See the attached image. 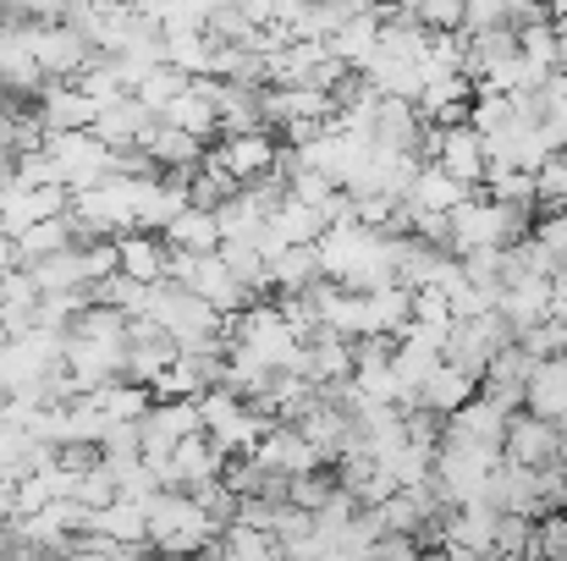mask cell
<instances>
[{"instance_id": "1", "label": "cell", "mask_w": 567, "mask_h": 561, "mask_svg": "<svg viewBox=\"0 0 567 561\" xmlns=\"http://www.w3.org/2000/svg\"><path fill=\"white\" fill-rule=\"evenodd\" d=\"M144 512H150V546L161 557H198L204 546L220 540V523L193 501L188 490H161V496L144 501Z\"/></svg>"}, {"instance_id": "2", "label": "cell", "mask_w": 567, "mask_h": 561, "mask_svg": "<svg viewBox=\"0 0 567 561\" xmlns=\"http://www.w3.org/2000/svg\"><path fill=\"white\" fill-rule=\"evenodd\" d=\"M513 342V331H507V320L491 309V314H474V320H452V331H446V342H441V364H452V370H463L468 380H480L485 364L502 353Z\"/></svg>"}, {"instance_id": "3", "label": "cell", "mask_w": 567, "mask_h": 561, "mask_svg": "<svg viewBox=\"0 0 567 561\" xmlns=\"http://www.w3.org/2000/svg\"><path fill=\"white\" fill-rule=\"evenodd\" d=\"M28 50H33L44 83H72L94 61V44L72 22H28Z\"/></svg>"}, {"instance_id": "4", "label": "cell", "mask_w": 567, "mask_h": 561, "mask_svg": "<svg viewBox=\"0 0 567 561\" xmlns=\"http://www.w3.org/2000/svg\"><path fill=\"white\" fill-rule=\"evenodd\" d=\"M502 457L518 468H557L567 457V435L557 424L535 418V413H507V435H502Z\"/></svg>"}, {"instance_id": "5", "label": "cell", "mask_w": 567, "mask_h": 561, "mask_svg": "<svg viewBox=\"0 0 567 561\" xmlns=\"http://www.w3.org/2000/svg\"><path fill=\"white\" fill-rule=\"evenodd\" d=\"M39 149L55 160L61 187H89V183H100V177H111V149L94 133H44Z\"/></svg>"}, {"instance_id": "6", "label": "cell", "mask_w": 567, "mask_h": 561, "mask_svg": "<svg viewBox=\"0 0 567 561\" xmlns=\"http://www.w3.org/2000/svg\"><path fill=\"white\" fill-rule=\"evenodd\" d=\"M188 435H204L193 396H183V402H150V413L138 418V446H144V463H155V468H161V463L172 457V446L188 440Z\"/></svg>"}, {"instance_id": "7", "label": "cell", "mask_w": 567, "mask_h": 561, "mask_svg": "<svg viewBox=\"0 0 567 561\" xmlns=\"http://www.w3.org/2000/svg\"><path fill=\"white\" fill-rule=\"evenodd\" d=\"M276 149H281V144H276V133H270V127H254V133H226L204 160H209V166H220L231 183L243 187V183H254V177H265V172L276 166Z\"/></svg>"}, {"instance_id": "8", "label": "cell", "mask_w": 567, "mask_h": 561, "mask_svg": "<svg viewBox=\"0 0 567 561\" xmlns=\"http://www.w3.org/2000/svg\"><path fill=\"white\" fill-rule=\"evenodd\" d=\"M50 215H66V187H22L11 172L0 177V231L17 237L22 226H39Z\"/></svg>"}, {"instance_id": "9", "label": "cell", "mask_w": 567, "mask_h": 561, "mask_svg": "<svg viewBox=\"0 0 567 561\" xmlns=\"http://www.w3.org/2000/svg\"><path fill=\"white\" fill-rule=\"evenodd\" d=\"M535 353L529 347H518V342H507L491 364H485V374H480V391H485V402H496L502 413H518L524 407V385H529V374H535Z\"/></svg>"}, {"instance_id": "10", "label": "cell", "mask_w": 567, "mask_h": 561, "mask_svg": "<svg viewBox=\"0 0 567 561\" xmlns=\"http://www.w3.org/2000/svg\"><path fill=\"white\" fill-rule=\"evenodd\" d=\"M94 100L78 89V83H44L39 94H33V116H39V127L44 133H89L94 127Z\"/></svg>"}, {"instance_id": "11", "label": "cell", "mask_w": 567, "mask_h": 561, "mask_svg": "<svg viewBox=\"0 0 567 561\" xmlns=\"http://www.w3.org/2000/svg\"><path fill=\"white\" fill-rule=\"evenodd\" d=\"M220 468H226V457L215 451V440H209V435H188V440H177L172 457L161 463V479H166V490H198V485L220 479Z\"/></svg>"}, {"instance_id": "12", "label": "cell", "mask_w": 567, "mask_h": 561, "mask_svg": "<svg viewBox=\"0 0 567 561\" xmlns=\"http://www.w3.org/2000/svg\"><path fill=\"white\" fill-rule=\"evenodd\" d=\"M254 463H265L270 474H287V479L326 468V463H320V451L298 435V424H270V429H265V440L254 446Z\"/></svg>"}, {"instance_id": "13", "label": "cell", "mask_w": 567, "mask_h": 561, "mask_svg": "<svg viewBox=\"0 0 567 561\" xmlns=\"http://www.w3.org/2000/svg\"><path fill=\"white\" fill-rule=\"evenodd\" d=\"M161 116H150L133 94H122V100H105L100 111H94V138L105 144V149H133V144H144V133L155 127Z\"/></svg>"}, {"instance_id": "14", "label": "cell", "mask_w": 567, "mask_h": 561, "mask_svg": "<svg viewBox=\"0 0 567 561\" xmlns=\"http://www.w3.org/2000/svg\"><path fill=\"white\" fill-rule=\"evenodd\" d=\"M524 413L557 424L567 435V359H540L529 385H524Z\"/></svg>"}, {"instance_id": "15", "label": "cell", "mask_w": 567, "mask_h": 561, "mask_svg": "<svg viewBox=\"0 0 567 561\" xmlns=\"http://www.w3.org/2000/svg\"><path fill=\"white\" fill-rule=\"evenodd\" d=\"M441 429H446V435H457V440H474V446H496V451H502L507 413H502L496 402H485V396H468L457 413H446V418H441Z\"/></svg>"}, {"instance_id": "16", "label": "cell", "mask_w": 567, "mask_h": 561, "mask_svg": "<svg viewBox=\"0 0 567 561\" xmlns=\"http://www.w3.org/2000/svg\"><path fill=\"white\" fill-rule=\"evenodd\" d=\"M89 534L94 540H111V546H144L150 540V512H144V501L116 496L111 507L89 512Z\"/></svg>"}, {"instance_id": "17", "label": "cell", "mask_w": 567, "mask_h": 561, "mask_svg": "<svg viewBox=\"0 0 567 561\" xmlns=\"http://www.w3.org/2000/svg\"><path fill=\"white\" fill-rule=\"evenodd\" d=\"M370 144L396 149V155H419V149H424V122H419V111H413L408 100H380Z\"/></svg>"}, {"instance_id": "18", "label": "cell", "mask_w": 567, "mask_h": 561, "mask_svg": "<svg viewBox=\"0 0 567 561\" xmlns=\"http://www.w3.org/2000/svg\"><path fill=\"white\" fill-rule=\"evenodd\" d=\"M111 242H116V270H122V276H133V281H144V287L166 281V242H161V237H150V231H122V237H111Z\"/></svg>"}, {"instance_id": "19", "label": "cell", "mask_w": 567, "mask_h": 561, "mask_svg": "<svg viewBox=\"0 0 567 561\" xmlns=\"http://www.w3.org/2000/svg\"><path fill=\"white\" fill-rule=\"evenodd\" d=\"M315 281H320V253H315V242L281 248L276 259H265V287H276L281 298H298V292H309Z\"/></svg>"}, {"instance_id": "20", "label": "cell", "mask_w": 567, "mask_h": 561, "mask_svg": "<svg viewBox=\"0 0 567 561\" xmlns=\"http://www.w3.org/2000/svg\"><path fill=\"white\" fill-rule=\"evenodd\" d=\"M265 231L281 242V248H303V242H320V231H326V220H320V209L315 204H298L292 193L270 209V220H265Z\"/></svg>"}, {"instance_id": "21", "label": "cell", "mask_w": 567, "mask_h": 561, "mask_svg": "<svg viewBox=\"0 0 567 561\" xmlns=\"http://www.w3.org/2000/svg\"><path fill=\"white\" fill-rule=\"evenodd\" d=\"M468 193H474V187L452 183V177H446L441 166H430V160H424V166H419V177H413V183H408V193H402V204H408V209H430V215H446V209H457V204H463Z\"/></svg>"}, {"instance_id": "22", "label": "cell", "mask_w": 567, "mask_h": 561, "mask_svg": "<svg viewBox=\"0 0 567 561\" xmlns=\"http://www.w3.org/2000/svg\"><path fill=\"white\" fill-rule=\"evenodd\" d=\"M138 149L155 160V172H193V166L204 160V144L188 138V133H177V127H166V122H155Z\"/></svg>"}, {"instance_id": "23", "label": "cell", "mask_w": 567, "mask_h": 561, "mask_svg": "<svg viewBox=\"0 0 567 561\" xmlns=\"http://www.w3.org/2000/svg\"><path fill=\"white\" fill-rule=\"evenodd\" d=\"M161 44H166V66H177L183 77H209L215 39L204 28H161Z\"/></svg>"}, {"instance_id": "24", "label": "cell", "mask_w": 567, "mask_h": 561, "mask_svg": "<svg viewBox=\"0 0 567 561\" xmlns=\"http://www.w3.org/2000/svg\"><path fill=\"white\" fill-rule=\"evenodd\" d=\"M22 270L33 276L39 292H72V287H89L83 242H72V248H61V253H44V259H33V264H22ZM89 292H94V287H89Z\"/></svg>"}, {"instance_id": "25", "label": "cell", "mask_w": 567, "mask_h": 561, "mask_svg": "<svg viewBox=\"0 0 567 561\" xmlns=\"http://www.w3.org/2000/svg\"><path fill=\"white\" fill-rule=\"evenodd\" d=\"M326 44H331V55H337L348 72H364V66H370V55H375V44H380V11L375 17H348Z\"/></svg>"}, {"instance_id": "26", "label": "cell", "mask_w": 567, "mask_h": 561, "mask_svg": "<svg viewBox=\"0 0 567 561\" xmlns=\"http://www.w3.org/2000/svg\"><path fill=\"white\" fill-rule=\"evenodd\" d=\"M161 122H166V127H177V133H188V138H198V144L220 133V116H215V105H209V100L193 89V77H188V89H183V94H177V100L161 111Z\"/></svg>"}, {"instance_id": "27", "label": "cell", "mask_w": 567, "mask_h": 561, "mask_svg": "<svg viewBox=\"0 0 567 561\" xmlns=\"http://www.w3.org/2000/svg\"><path fill=\"white\" fill-rule=\"evenodd\" d=\"M78 242V231H72V220L66 215H50V220H39V226H22L17 237H11V248H17V264H33V259H44V253H61V248H72Z\"/></svg>"}, {"instance_id": "28", "label": "cell", "mask_w": 567, "mask_h": 561, "mask_svg": "<svg viewBox=\"0 0 567 561\" xmlns=\"http://www.w3.org/2000/svg\"><path fill=\"white\" fill-rule=\"evenodd\" d=\"M161 242L166 248H183V253H215L220 248V226H215V215L209 209H183L166 231H161Z\"/></svg>"}, {"instance_id": "29", "label": "cell", "mask_w": 567, "mask_h": 561, "mask_svg": "<svg viewBox=\"0 0 567 561\" xmlns=\"http://www.w3.org/2000/svg\"><path fill=\"white\" fill-rule=\"evenodd\" d=\"M474 385H480V380H468L463 370L441 364V370L419 385V407H430V413H441V418H446V413H457V407L474 396Z\"/></svg>"}, {"instance_id": "30", "label": "cell", "mask_w": 567, "mask_h": 561, "mask_svg": "<svg viewBox=\"0 0 567 561\" xmlns=\"http://www.w3.org/2000/svg\"><path fill=\"white\" fill-rule=\"evenodd\" d=\"M364 303H370V331H375V336H402V325L413 320V292L396 287V281L364 292Z\"/></svg>"}, {"instance_id": "31", "label": "cell", "mask_w": 567, "mask_h": 561, "mask_svg": "<svg viewBox=\"0 0 567 561\" xmlns=\"http://www.w3.org/2000/svg\"><path fill=\"white\" fill-rule=\"evenodd\" d=\"M518 50L524 61H535L540 72H557L563 66V33L551 17H535V22H518Z\"/></svg>"}, {"instance_id": "32", "label": "cell", "mask_w": 567, "mask_h": 561, "mask_svg": "<svg viewBox=\"0 0 567 561\" xmlns=\"http://www.w3.org/2000/svg\"><path fill=\"white\" fill-rule=\"evenodd\" d=\"M183 89H188V77H183L177 66H166V61H161V66H155V72H150L138 89H133V100H138L150 116H161V111H166V105H172Z\"/></svg>"}, {"instance_id": "33", "label": "cell", "mask_w": 567, "mask_h": 561, "mask_svg": "<svg viewBox=\"0 0 567 561\" xmlns=\"http://www.w3.org/2000/svg\"><path fill=\"white\" fill-rule=\"evenodd\" d=\"M144 298H150V287L144 281H133V276H105L100 287H94V303H105V309H116V314H127V320H138L144 314Z\"/></svg>"}, {"instance_id": "34", "label": "cell", "mask_w": 567, "mask_h": 561, "mask_svg": "<svg viewBox=\"0 0 567 561\" xmlns=\"http://www.w3.org/2000/svg\"><path fill=\"white\" fill-rule=\"evenodd\" d=\"M535 209H567V160L563 155H551V160H540L535 166Z\"/></svg>"}, {"instance_id": "35", "label": "cell", "mask_w": 567, "mask_h": 561, "mask_svg": "<svg viewBox=\"0 0 567 561\" xmlns=\"http://www.w3.org/2000/svg\"><path fill=\"white\" fill-rule=\"evenodd\" d=\"M529 551H535V523L529 518H513V512H496L491 557H529Z\"/></svg>"}, {"instance_id": "36", "label": "cell", "mask_w": 567, "mask_h": 561, "mask_svg": "<svg viewBox=\"0 0 567 561\" xmlns=\"http://www.w3.org/2000/svg\"><path fill=\"white\" fill-rule=\"evenodd\" d=\"M215 253L226 259V270H231L248 292H259V287H265V259H259V248H254V242H220Z\"/></svg>"}, {"instance_id": "37", "label": "cell", "mask_w": 567, "mask_h": 561, "mask_svg": "<svg viewBox=\"0 0 567 561\" xmlns=\"http://www.w3.org/2000/svg\"><path fill=\"white\" fill-rule=\"evenodd\" d=\"M518 347H529L535 359H567V320H540L518 336Z\"/></svg>"}, {"instance_id": "38", "label": "cell", "mask_w": 567, "mask_h": 561, "mask_svg": "<svg viewBox=\"0 0 567 561\" xmlns=\"http://www.w3.org/2000/svg\"><path fill=\"white\" fill-rule=\"evenodd\" d=\"M419 28H430V33H457L463 28V17H468V0H419Z\"/></svg>"}, {"instance_id": "39", "label": "cell", "mask_w": 567, "mask_h": 561, "mask_svg": "<svg viewBox=\"0 0 567 561\" xmlns=\"http://www.w3.org/2000/svg\"><path fill=\"white\" fill-rule=\"evenodd\" d=\"M11 177H17L22 187H61L55 160H50L44 149H22V155H11Z\"/></svg>"}, {"instance_id": "40", "label": "cell", "mask_w": 567, "mask_h": 561, "mask_svg": "<svg viewBox=\"0 0 567 561\" xmlns=\"http://www.w3.org/2000/svg\"><path fill=\"white\" fill-rule=\"evenodd\" d=\"M413 557H419V540H408V534H380L364 561H413Z\"/></svg>"}, {"instance_id": "41", "label": "cell", "mask_w": 567, "mask_h": 561, "mask_svg": "<svg viewBox=\"0 0 567 561\" xmlns=\"http://www.w3.org/2000/svg\"><path fill=\"white\" fill-rule=\"evenodd\" d=\"M6 270H17V248H11V237L0 231V276H6Z\"/></svg>"}, {"instance_id": "42", "label": "cell", "mask_w": 567, "mask_h": 561, "mask_svg": "<svg viewBox=\"0 0 567 561\" xmlns=\"http://www.w3.org/2000/svg\"><path fill=\"white\" fill-rule=\"evenodd\" d=\"M17 546H22V540H17V529H11V523H6V529H0V561L11 557V551H17Z\"/></svg>"}, {"instance_id": "43", "label": "cell", "mask_w": 567, "mask_h": 561, "mask_svg": "<svg viewBox=\"0 0 567 561\" xmlns=\"http://www.w3.org/2000/svg\"><path fill=\"white\" fill-rule=\"evenodd\" d=\"M6 523H11V490L0 485V529H6Z\"/></svg>"}, {"instance_id": "44", "label": "cell", "mask_w": 567, "mask_h": 561, "mask_svg": "<svg viewBox=\"0 0 567 561\" xmlns=\"http://www.w3.org/2000/svg\"><path fill=\"white\" fill-rule=\"evenodd\" d=\"M413 561H446V551H441V546H435V551H424V546H419V557Z\"/></svg>"}, {"instance_id": "45", "label": "cell", "mask_w": 567, "mask_h": 561, "mask_svg": "<svg viewBox=\"0 0 567 561\" xmlns=\"http://www.w3.org/2000/svg\"><path fill=\"white\" fill-rule=\"evenodd\" d=\"M6 100H11V94H6V89H0V105H6Z\"/></svg>"}]
</instances>
